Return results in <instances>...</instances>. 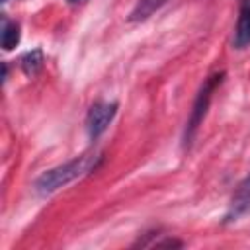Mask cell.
Masks as SVG:
<instances>
[{
    "mask_svg": "<svg viewBox=\"0 0 250 250\" xmlns=\"http://www.w3.org/2000/svg\"><path fill=\"white\" fill-rule=\"evenodd\" d=\"M20 64H21V70H23L27 76H35V74L43 68V53H41V49H33V51H29V53H25V55L21 57Z\"/></svg>",
    "mask_w": 250,
    "mask_h": 250,
    "instance_id": "cell-7",
    "label": "cell"
},
{
    "mask_svg": "<svg viewBox=\"0 0 250 250\" xmlns=\"http://www.w3.org/2000/svg\"><path fill=\"white\" fill-rule=\"evenodd\" d=\"M166 2H168V0H139L137 6L133 8L129 20H131V21H143V20L150 18L156 10H160Z\"/></svg>",
    "mask_w": 250,
    "mask_h": 250,
    "instance_id": "cell-6",
    "label": "cell"
},
{
    "mask_svg": "<svg viewBox=\"0 0 250 250\" xmlns=\"http://www.w3.org/2000/svg\"><path fill=\"white\" fill-rule=\"evenodd\" d=\"M18 43H20V25L16 21H10V20L4 18V23H2V49L4 51H12Z\"/></svg>",
    "mask_w": 250,
    "mask_h": 250,
    "instance_id": "cell-8",
    "label": "cell"
},
{
    "mask_svg": "<svg viewBox=\"0 0 250 250\" xmlns=\"http://www.w3.org/2000/svg\"><path fill=\"white\" fill-rule=\"evenodd\" d=\"M221 82H223V72H215L199 88V92L195 96V102H193V107H191V113H189L188 123H186V133H184L186 146L193 141V137H195V133H197V129H199V125H201V121H203V117L207 113V107H209L211 98H213V92Z\"/></svg>",
    "mask_w": 250,
    "mask_h": 250,
    "instance_id": "cell-2",
    "label": "cell"
},
{
    "mask_svg": "<svg viewBox=\"0 0 250 250\" xmlns=\"http://www.w3.org/2000/svg\"><path fill=\"white\" fill-rule=\"evenodd\" d=\"M232 45L236 49H246L250 45V0H242L236 25H234V35H232Z\"/></svg>",
    "mask_w": 250,
    "mask_h": 250,
    "instance_id": "cell-5",
    "label": "cell"
},
{
    "mask_svg": "<svg viewBox=\"0 0 250 250\" xmlns=\"http://www.w3.org/2000/svg\"><path fill=\"white\" fill-rule=\"evenodd\" d=\"M248 211H250V174H248V176L238 184V188L234 189L225 221H236L238 217H242V215L248 213Z\"/></svg>",
    "mask_w": 250,
    "mask_h": 250,
    "instance_id": "cell-4",
    "label": "cell"
},
{
    "mask_svg": "<svg viewBox=\"0 0 250 250\" xmlns=\"http://www.w3.org/2000/svg\"><path fill=\"white\" fill-rule=\"evenodd\" d=\"M100 156L96 154H82V156H76L61 166H55L47 172H43L37 180H35V189L37 193L41 195H51L55 193L57 189L68 186L70 182L86 176L88 172H92L96 168V162H98Z\"/></svg>",
    "mask_w": 250,
    "mask_h": 250,
    "instance_id": "cell-1",
    "label": "cell"
},
{
    "mask_svg": "<svg viewBox=\"0 0 250 250\" xmlns=\"http://www.w3.org/2000/svg\"><path fill=\"white\" fill-rule=\"evenodd\" d=\"M68 2H78V0H68Z\"/></svg>",
    "mask_w": 250,
    "mask_h": 250,
    "instance_id": "cell-9",
    "label": "cell"
},
{
    "mask_svg": "<svg viewBox=\"0 0 250 250\" xmlns=\"http://www.w3.org/2000/svg\"><path fill=\"white\" fill-rule=\"evenodd\" d=\"M117 113V104L115 102H98L90 107L88 115H86V131L90 135V139H98L107 125L111 123V119Z\"/></svg>",
    "mask_w": 250,
    "mask_h": 250,
    "instance_id": "cell-3",
    "label": "cell"
}]
</instances>
